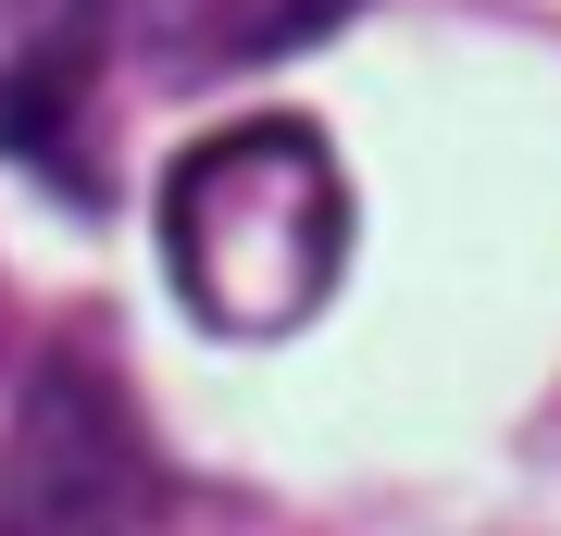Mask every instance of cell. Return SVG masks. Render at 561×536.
Masks as SVG:
<instances>
[{
	"label": "cell",
	"instance_id": "cell-2",
	"mask_svg": "<svg viewBox=\"0 0 561 536\" xmlns=\"http://www.w3.org/2000/svg\"><path fill=\"white\" fill-rule=\"evenodd\" d=\"M150 437L101 350H50L0 437V536H138L150 524Z\"/></svg>",
	"mask_w": 561,
	"mask_h": 536
},
{
	"label": "cell",
	"instance_id": "cell-3",
	"mask_svg": "<svg viewBox=\"0 0 561 536\" xmlns=\"http://www.w3.org/2000/svg\"><path fill=\"white\" fill-rule=\"evenodd\" d=\"M88 76H101V0H13V13H0V150L50 162L62 187H101L76 162Z\"/></svg>",
	"mask_w": 561,
	"mask_h": 536
},
{
	"label": "cell",
	"instance_id": "cell-4",
	"mask_svg": "<svg viewBox=\"0 0 561 536\" xmlns=\"http://www.w3.org/2000/svg\"><path fill=\"white\" fill-rule=\"evenodd\" d=\"M362 0H138V38L162 76H238V62L312 50L324 25H350Z\"/></svg>",
	"mask_w": 561,
	"mask_h": 536
},
{
	"label": "cell",
	"instance_id": "cell-1",
	"mask_svg": "<svg viewBox=\"0 0 561 536\" xmlns=\"http://www.w3.org/2000/svg\"><path fill=\"white\" fill-rule=\"evenodd\" d=\"M162 275L213 338H287L350 275V175L300 113H250L162 175Z\"/></svg>",
	"mask_w": 561,
	"mask_h": 536
}]
</instances>
